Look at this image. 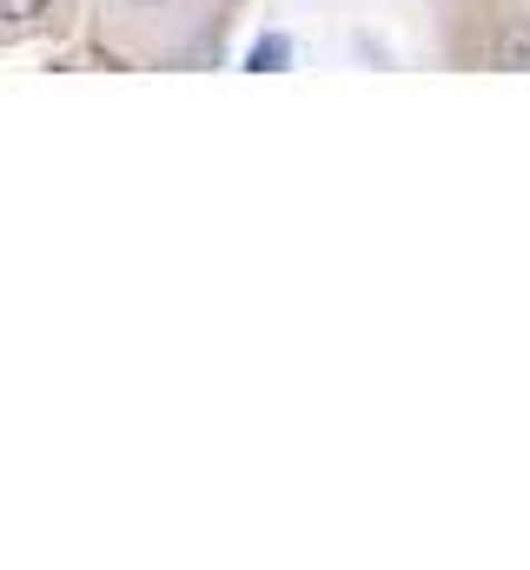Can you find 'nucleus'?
I'll return each instance as SVG.
<instances>
[{
    "mask_svg": "<svg viewBox=\"0 0 530 570\" xmlns=\"http://www.w3.org/2000/svg\"><path fill=\"white\" fill-rule=\"evenodd\" d=\"M285 60H292V47H285V40H278V33H265L259 47H253V53H246V67H253V73H278V67H285Z\"/></svg>",
    "mask_w": 530,
    "mask_h": 570,
    "instance_id": "f257e3e1",
    "label": "nucleus"
},
{
    "mask_svg": "<svg viewBox=\"0 0 530 570\" xmlns=\"http://www.w3.org/2000/svg\"><path fill=\"white\" fill-rule=\"evenodd\" d=\"M53 0H0V20H13V27H27V20H40Z\"/></svg>",
    "mask_w": 530,
    "mask_h": 570,
    "instance_id": "f03ea898",
    "label": "nucleus"
}]
</instances>
